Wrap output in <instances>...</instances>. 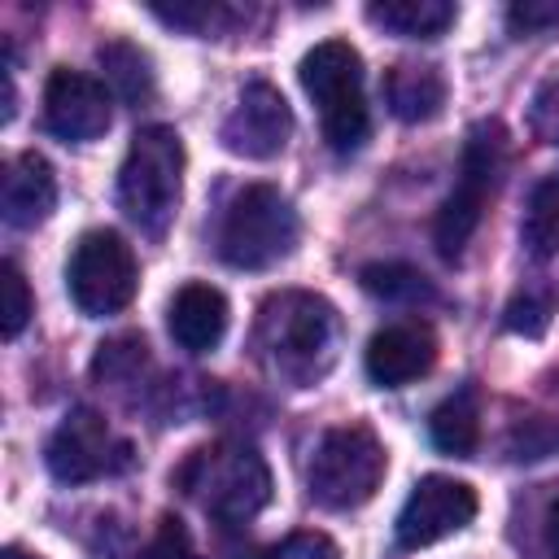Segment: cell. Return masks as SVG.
Segmentation results:
<instances>
[{
	"instance_id": "cell-1",
	"label": "cell",
	"mask_w": 559,
	"mask_h": 559,
	"mask_svg": "<svg viewBox=\"0 0 559 559\" xmlns=\"http://www.w3.org/2000/svg\"><path fill=\"white\" fill-rule=\"evenodd\" d=\"M336 336H341V319L332 301L319 293L280 288L258 306L253 349L262 367L293 389H306L328 376V367L336 362Z\"/></svg>"
},
{
	"instance_id": "cell-2",
	"label": "cell",
	"mask_w": 559,
	"mask_h": 559,
	"mask_svg": "<svg viewBox=\"0 0 559 559\" xmlns=\"http://www.w3.org/2000/svg\"><path fill=\"white\" fill-rule=\"evenodd\" d=\"M175 485L218 524L240 528L271 502V467L245 441H214L188 454Z\"/></svg>"
},
{
	"instance_id": "cell-3",
	"label": "cell",
	"mask_w": 559,
	"mask_h": 559,
	"mask_svg": "<svg viewBox=\"0 0 559 559\" xmlns=\"http://www.w3.org/2000/svg\"><path fill=\"white\" fill-rule=\"evenodd\" d=\"M183 197V140L175 127H140L127 144V157L118 166V205L122 214L148 231L162 236L179 210Z\"/></svg>"
},
{
	"instance_id": "cell-4",
	"label": "cell",
	"mask_w": 559,
	"mask_h": 559,
	"mask_svg": "<svg viewBox=\"0 0 559 559\" xmlns=\"http://www.w3.org/2000/svg\"><path fill=\"white\" fill-rule=\"evenodd\" d=\"M502 170H507V131H502V122L498 118L472 122V131L463 140L454 188H450V197L441 201V210L432 218V245L445 262L463 258L467 240L476 236V227L485 218L489 197L502 183Z\"/></svg>"
},
{
	"instance_id": "cell-5",
	"label": "cell",
	"mask_w": 559,
	"mask_h": 559,
	"mask_svg": "<svg viewBox=\"0 0 559 559\" xmlns=\"http://www.w3.org/2000/svg\"><path fill=\"white\" fill-rule=\"evenodd\" d=\"M297 74H301L306 96L319 109V131H323L328 148L332 153H354L371 131L358 48L345 44V39H323L301 57Z\"/></svg>"
},
{
	"instance_id": "cell-6",
	"label": "cell",
	"mask_w": 559,
	"mask_h": 559,
	"mask_svg": "<svg viewBox=\"0 0 559 559\" xmlns=\"http://www.w3.org/2000/svg\"><path fill=\"white\" fill-rule=\"evenodd\" d=\"M301 223L275 183H245L218 223V258L236 271H266L297 249Z\"/></svg>"
},
{
	"instance_id": "cell-7",
	"label": "cell",
	"mask_w": 559,
	"mask_h": 559,
	"mask_svg": "<svg viewBox=\"0 0 559 559\" xmlns=\"http://www.w3.org/2000/svg\"><path fill=\"white\" fill-rule=\"evenodd\" d=\"M389 454L367 424L328 428L306 463V493L323 511H354L376 498Z\"/></svg>"
},
{
	"instance_id": "cell-8",
	"label": "cell",
	"mask_w": 559,
	"mask_h": 559,
	"mask_svg": "<svg viewBox=\"0 0 559 559\" xmlns=\"http://www.w3.org/2000/svg\"><path fill=\"white\" fill-rule=\"evenodd\" d=\"M66 288H70V301L87 319L127 310L140 288V266H135L131 245L109 227L83 231L66 262Z\"/></svg>"
},
{
	"instance_id": "cell-9",
	"label": "cell",
	"mask_w": 559,
	"mask_h": 559,
	"mask_svg": "<svg viewBox=\"0 0 559 559\" xmlns=\"http://www.w3.org/2000/svg\"><path fill=\"white\" fill-rule=\"evenodd\" d=\"M44 463H48V472H52L61 485H87V480L127 472V467H131V445H127L122 437H114V428L105 424L100 411L74 406V411L57 424V432L48 437Z\"/></svg>"
},
{
	"instance_id": "cell-10",
	"label": "cell",
	"mask_w": 559,
	"mask_h": 559,
	"mask_svg": "<svg viewBox=\"0 0 559 559\" xmlns=\"http://www.w3.org/2000/svg\"><path fill=\"white\" fill-rule=\"evenodd\" d=\"M472 520H476V489L467 480L432 472V476H419L415 489L406 493L393 533L402 550H424L441 537L463 533Z\"/></svg>"
},
{
	"instance_id": "cell-11",
	"label": "cell",
	"mask_w": 559,
	"mask_h": 559,
	"mask_svg": "<svg viewBox=\"0 0 559 559\" xmlns=\"http://www.w3.org/2000/svg\"><path fill=\"white\" fill-rule=\"evenodd\" d=\"M293 135V109L288 100L280 96V87H271L266 79H253L240 87L231 114L223 118L218 127V140L231 157H245V162H271L284 153Z\"/></svg>"
},
{
	"instance_id": "cell-12",
	"label": "cell",
	"mask_w": 559,
	"mask_h": 559,
	"mask_svg": "<svg viewBox=\"0 0 559 559\" xmlns=\"http://www.w3.org/2000/svg\"><path fill=\"white\" fill-rule=\"evenodd\" d=\"M109 87L83 70L57 66L44 83V127L66 140V144H87L109 131L114 109H109Z\"/></svg>"
},
{
	"instance_id": "cell-13",
	"label": "cell",
	"mask_w": 559,
	"mask_h": 559,
	"mask_svg": "<svg viewBox=\"0 0 559 559\" xmlns=\"http://www.w3.org/2000/svg\"><path fill=\"white\" fill-rule=\"evenodd\" d=\"M432 362H437V336L428 323H389L362 349V367L376 389H402L428 376Z\"/></svg>"
},
{
	"instance_id": "cell-14",
	"label": "cell",
	"mask_w": 559,
	"mask_h": 559,
	"mask_svg": "<svg viewBox=\"0 0 559 559\" xmlns=\"http://www.w3.org/2000/svg\"><path fill=\"white\" fill-rule=\"evenodd\" d=\"M166 328L175 336L179 349L188 354H210L218 349V341L227 336V297L214 288V284H183L175 297H170V310H166Z\"/></svg>"
},
{
	"instance_id": "cell-15",
	"label": "cell",
	"mask_w": 559,
	"mask_h": 559,
	"mask_svg": "<svg viewBox=\"0 0 559 559\" xmlns=\"http://www.w3.org/2000/svg\"><path fill=\"white\" fill-rule=\"evenodd\" d=\"M57 205V175L48 157L39 153H17L4 166V192H0V214L9 227H39Z\"/></svg>"
},
{
	"instance_id": "cell-16",
	"label": "cell",
	"mask_w": 559,
	"mask_h": 559,
	"mask_svg": "<svg viewBox=\"0 0 559 559\" xmlns=\"http://www.w3.org/2000/svg\"><path fill=\"white\" fill-rule=\"evenodd\" d=\"M384 105L402 122H432L445 109V74L432 61H397L384 70Z\"/></svg>"
},
{
	"instance_id": "cell-17",
	"label": "cell",
	"mask_w": 559,
	"mask_h": 559,
	"mask_svg": "<svg viewBox=\"0 0 559 559\" xmlns=\"http://www.w3.org/2000/svg\"><path fill=\"white\" fill-rule=\"evenodd\" d=\"M459 17V9L450 0H371L367 4V22L402 35V39H437L441 31H450Z\"/></svg>"
},
{
	"instance_id": "cell-18",
	"label": "cell",
	"mask_w": 559,
	"mask_h": 559,
	"mask_svg": "<svg viewBox=\"0 0 559 559\" xmlns=\"http://www.w3.org/2000/svg\"><path fill=\"white\" fill-rule=\"evenodd\" d=\"M428 437H432V445L441 454L472 459L476 445H480V406H476V393L472 389H459L445 402H437L432 415H428Z\"/></svg>"
},
{
	"instance_id": "cell-19",
	"label": "cell",
	"mask_w": 559,
	"mask_h": 559,
	"mask_svg": "<svg viewBox=\"0 0 559 559\" xmlns=\"http://www.w3.org/2000/svg\"><path fill=\"white\" fill-rule=\"evenodd\" d=\"M96 61H100L105 83H109V92H114L118 100L144 105V100L153 96V61H148V52H144L140 44H131V39H109V44L96 48Z\"/></svg>"
},
{
	"instance_id": "cell-20",
	"label": "cell",
	"mask_w": 559,
	"mask_h": 559,
	"mask_svg": "<svg viewBox=\"0 0 559 559\" xmlns=\"http://www.w3.org/2000/svg\"><path fill=\"white\" fill-rule=\"evenodd\" d=\"M520 245L542 262L559 245V175H546L533 183L524 218H520Z\"/></svg>"
},
{
	"instance_id": "cell-21",
	"label": "cell",
	"mask_w": 559,
	"mask_h": 559,
	"mask_svg": "<svg viewBox=\"0 0 559 559\" xmlns=\"http://www.w3.org/2000/svg\"><path fill=\"white\" fill-rule=\"evenodd\" d=\"M358 284L380 297V301H402V306H415V301H432V284L424 271L406 266V262H371L358 271Z\"/></svg>"
},
{
	"instance_id": "cell-22",
	"label": "cell",
	"mask_w": 559,
	"mask_h": 559,
	"mask_svg": "<svg viewBox=\"0 0 559 559\" xmlns=\"http://www.w3.org/2000/svg\"><path fill=\"white\" fill-rule=\"evenodd\" d=\"M555 310H559V293H555V284H546V280H528V284H520L515 297L507 301V310H502V328L515 332V336H542V332L550 328Z\"/></svg>"
},
{
	"instance_id": "cell-23",
	"label": "cell",
	"mask_w": 559,
	"mask_h": 559,
	"mask_svg": "<svg viewBox=\"0 0 559 559\" xmlns=\"http://www.w3.org/2000/svg\"><path fill=\"white\" fill-rule=\"evenodd\" d=\"M507 454L515 463H537V459L559 454V419H550V415L515 419V428L507 437Z\"/></svg>"
},
{
	"instance_id": "cell-24",
	"label": "cell",
	"mask_w": 559,
	"mask_h": 559,
	"mask_svg": "<svg viewBox=\"0 0 559 559\" xmlns=\"http://www.w3.org/2000/svg\"><path fill=\"white\" fill-rule=\"evenodd\" d=\"M31 310H35V301H31L26 275L17 271L13 258H4V262H0V314H4V341H17V336H22V328L31 323Z\"/></svg>"
},
{
	"instance_id": "cell-25",
	"label": "cell",
	"mask_w": 559,
	"mask_h": 559,
	"mask_svg": "<svg viewBox=\"0 0 559 559\" xmlns=\"http://www.w3.org/2000/svg\"><path fill=\"white\" fill-rule=\"evenodd\" d=\"M144 349H148V345H144L140 336H114V341H105L100 354H96V362H92L96 380H122V376L140 371Z\"/></svg>"
},
{
	"instance_id": "cell-26",
	"label": "cell",
	"mask_w": 559,
	"mask_h": 559,
	"mask_svg": "<svg viewBox=\"0 0 559 559\" xmlns=\"http://www.w3.org/2000/svg\"><path fill=\"white\" fill-rule=\"evenodd\" d=\"M528 127L542 144L559 148V74H550L546 83H537L533 100H528Z\"/></svg>"
},
{
	"instance_id": "cell-27",
	"label": "cell",
	"mask_w": 559,
	"mask_h": 559,
	"mask_svg": "<svg viewBox=\"0 0 559 559\" xmlns=\"http://www.w3.org/2000/svg\"><path fill=\"white\" fill-rule=\"evenodd\" d=\"M258 559H341V550H336V542L328 533L301 528V533H288L284 542L266 546Z\"/></svg>"
},
{
	"instance_id": "cell-28",
	"label": "cell",
	"mask_w": 559,
	"mask_h": 559,
	"mask_svg": "<svg viewBox=\"0 0 559 559\" xmlns=\"http://www.w3.org/2000/svg\"><path fill=\"white\" fill-rule=\"evenodd\" d=\"M140 559H201L197 546H192V533L183 528V520L175 515H162L157 520V533L144 542Z\"/></svg>"
},
{
	"instance_id": "cell-29",
	"label": "cell",
	"mask_w": 559,
	"mask_h": 559,
	"mask_svg": "<svg viewBox=\"0 0 559 559\" xmlns=\"http://www.w3.org/2000/svg\"><path fill=\"white\" fill-rule=\"evenodd\" d=\"M507 26L515 35H537V31H550L559 26V0H515L507 9Z\"/></svg>"
},
{
	"instance_id": "cell-30",
	"label": "cell",
	"mask_w": 559,
	"mask_h": 559,
	"mask_svg": "<svg viewBox=\"0 0 559 559\" xmlns=\"http://www.w3.org/2000/svg\"><path fill=\"white\" fill-rule=\"evenodd\" d=\"M546 559H559V493L546 507Z\"/></svg>"
},
{
	"instance_id": "cell-31",
	"label": "cell",
	"mask_w": 559,
	"mask_h": 559,
	"mask_svg": "<svg viewBox=\"0 0 559 559\" xmlns=\"http://www.w3.org/2000/svg\"><path fill=\"white\" fill-rule=\"evenodd\" d=\"M0 559H35V555H26V550H17V546H9Z\"/></svg>"
}]
</instances>
